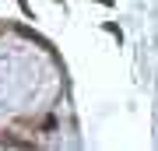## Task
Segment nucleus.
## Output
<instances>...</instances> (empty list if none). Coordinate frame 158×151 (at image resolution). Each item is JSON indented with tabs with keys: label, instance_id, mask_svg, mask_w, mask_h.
I'll use <instances>...</instances> for the list:
<instances>
[{
	"label": "nucleus",
	"instance_id": "f257e3e1",
	"mask_svg": "<svg viewBox=\"0 0 158 151\" xmlns=\"http://www.w3.org/2000/svg\"><path fill=\"white\" fill-rule=\"evenodd\" d=\"M18 7H21L25 14H32V7H28V0H18Z\"/></svg>",
	"mask_w": 158,
	"mask_h": 151
},
{
	"label": "nucleus",
	"instance_id": "f03ea898",
	"mask_svg": "<svg viewBox=\"0 0 158 151\" xmlns=\"http://www.w3.org/2000/svg\"><path fill=\"white\" fill-rule=\"evenodd\" d=\"M95 4H102V7H113V4H116V0H95Z\"/></svg>",
	"mask_w": 158,
	"mask_h": 151
}]
</instances>
